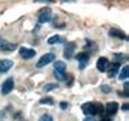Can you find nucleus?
<instances>
[{
	"label": "nucleus",
	"mask_w": 129,
	"mask_h": 121,
	"mask_svg": "<svg viewBox=\"0 0 129 121\" xmlns=\"http://www.w3.org/2000/svg\"><path fill=\"white\" fill-rule=\"evenodd\" d=\"M82 110L86 116H94V114H101L105 113V108L101 103H94V102H87L82 105Z\"/></svg>",
	"instance_id": "obj_1"
},
{
	"label": "nucleus",
	"mask_w": 129,
	"mask_h": 121,
	"mask_svg": "<svg viewBox=\"0 0 129 121\" xmlns=\"http://www.w3.org/2000/svg\"><path fill=\"white\" fill-rule=\"evenodd\" d=\"M65 70H67V65H65L64 61H56L54 63V76L58 80L65 79Z\"/></svg>",
	"instance_id": "obj_2"
},
{
	"label": "nucleus",
	"mask_w": 129,
	"mask_h": 121,
	"mask_svg": "<svg viewBox=\"0 0 129 121\" xmlns=\"http://www.w3.org/2000/svg\"><path fill=\"white\" fill-rule=\"evenodd\" d=\"M53 61H54V54H53V53H45L44 56H41V58L38 60V63H37V67H38V68L46 67L48 64L53 63Z\"/></svg>",
	"instance_id": "obj_3"
},
{
	"label": "nucleus",
	"mask_w": 129,
	"mask_h": 121,
	"mask_svg": "<svg viewBox=\"0 0 129 121\" xmlns=\"http://www.w3.org/2000/svg\"><path fill=\"white\" fill-rule=\"evenodd\" d=\"M52 19V10L50 8H42L38 12V22L40 23H46Z\"/></svg>",
	"instance_id": "obj_4"
},
{
	"label": "nucleus",
	"mask_w": 129,
	"mask_h": 121,
	"mask_svg": "<svg viewBox=\"0 0 129 121\" xmlns=\"http://www.w3.org/2000/svg\"><path fill=\"white\" fill-rule=\"evenodd\" d=\"M16 48H18V45H16V44L8 42V41H6L4 38L0 37V50H3V52H12V50H15Z\"/></svg>",
	"instance_id": "obj_5"
},
{
	"label": "nucleus",
	"mask_w": 129,
	"mask_h": 121,
	"mask_svg": "<svg viewBox=\"0 0 129 121\" xmlns=\"http://www.w3.org/2000/svg\"><path fill=\"white\" fill-rule=\"evenodd\" d=\"M12 90H14V79L12 78H8L2 84V94L3 95H7V94H10Z\"/></svg>",
	"instance_id": "obj_6"
},
{
	"label": "nucleus",
	"mask_w": 129,
	"mask_h": 121,
	"mask_svg": "<svg viewBox=\"0 0 129 121\" xmlns=\"http://www.w3.org/2000/svg\"><path fill=\"white\" fill-rule=\"evenodd\" d=\"M12 67H14V63L11 60H8V58H3V60H0V75L8 72Z\"/></svg>",
	"instance_id": "obj_7"
},
{
	"label": "nucleus",
	"mask_w": 129,
	"mask_h": 121,
	"mask_svg": "<svg viewBox=\"0 0 129 121\" xmlns=\"http://www.w3.org/2000/svg\"><path fill=\"white\" fill-rule=\"evenodd\" d=\"M117 110H118V103L117 102H109L106 106H105V113H106V116H114L117 113Z\"/></svg>",
	"instance_id": "obj_8"
},
{
	"label": "nucleus",
	"mask_w": 129,
	"mask_h": 121,
	"mask_svg": "<svg viewBox=\"0 0 129 121\" xmlns=\"http://www.w3.org/2000/svg\"><path fill=\"white\" fill-rule=\"evenodd\" d=\"M75 57H76V60L79 61V68L80 70H84V67H86L87 61H88L90 56L87 53H79V54H76Z\"/></svg>",
	"instance_id": "obj_9"
},
{
	"label": "nucleus",
	"mask_w": 129,
	"mask_h": 121,
	"mask_svg": "<svg viewBox=\"0 0 129 121\" xmlns=\"http://www.w3.org/2000/svg\"><path fill=\"white\" fill-rule=\"evenodd\" d=\"M109 67V60L106 57H99L98 61H96V70L101 71V72H105Z\"/></svg>",
	"instance_id": "obj_10"
},
{
	"label": "nucleus",
	"mask_w": 129,
	"mask_h": 121,
	"mask_svg": "<svg viewBox=\"0 0 129 121\" xmlns=\"http://www.w3.org/2000/svg\"><path fill=\"white\" fill-rule=\"evenodd\" d=\"M19 54L23 58H33L36 56V50L34 49H29V48H20L19 49Z\"/></svg>",
	"instance_id": "obj_11"
},
{
	"label": "nucleus",
	"mask_w": 129,
	"mask_h": 121,
	"mask_svg": "<svg viewBox=\"0 0 129 121\" xmlns=\"http://www.w3.org/2000/svg\"><path fill=\"white\" fill-rule=\"evenodd\" d=\"M75 44L74 42H68L67 45H65V49H64V57L67 58H71L72 56H74L75 53Z\"/></svg>",
	"instance_id": "obj_12"
},
{
	"label": "nucleus",
	"mask_w": 129,
	"mask_h": 121,
	"mask_svg": "<svg viewBox=\"0 0 129 121\" xmlns=\"http://www.w3.org/2000/svg\"><path fill=\"white\" fill-rule=\"evenodd\" d=\"M118 70H120V64H117V63H113L111 65H109L107 67V74H109V76L110 78H114L117 75V72H118Z\"/></svg>",
	"instance_id": "obj_13"
},
{
	"label": "nucleus",
	"mask_w": 129,
	"mask_h": 121,
	"mask_svg": "<svg viewBox=\"0 0 129 121\" xmlns=\"http://www.w3.org/2000/svg\"><path fill=\"white\" fill-rule=\"evenodd\" d=\"M109 34L111 37H117V38H121V40H126V34H125L124 32H121V30H117V29H110Z\"/></svg>",
	"instance_id": "obj_14"
},
{
	"label": "nucleus",
	"mask_w": 129,
	"mask_h": 121,
	"mask_svg": "<svg viewBox=\"0 0 129 121\" xmlns=\"http://www.w3.org/2000/svg\"><path fill=\"white\" fill-rule=\"evenodd\" d=\"M114 58V63H117V64H121V63H124V61H126L128 60V56L125 53H116L113 56Z\"/></svg>",
	"instance_id": "obj_15"
},
{
	"label": "nucleus",
	"mask_w": 129,
	"mask_h": 121,
	"mask_svg": "<svg viewBox=\"0 0 129 121\" xmlns=\"http://www.w3.org/2000/svg\"><path fill=\"white\" fill-rule=\"evenodd\" d=\"M118 78H120L121 80H126V79L129 78V67H128V65L122 67V70L120 71V75H118Z\"/></svg>",
	"instance_id": "obj_16"
},
{
	"label": "nucleus",
	"mask_w": 129,
	"mask_h": 121,
	"mask_svg": "<svg viewBox=\"0 0 129 121\" xmlns=\"http://www.w3.org/2000/svg\"><path fill=\"white\" fill-rule=\"evenodd\" d=\"M57 42H64V38L60 36H53V37H50L49 40H48V44L49 45H53V44H57Z\"/></svg>",
	"instance_id": "obj_17"
},
{
	"label": "nucleus",
	"mask_w": 129,
	"mask_h": 121,
	"mask_svg": "<svg viewBox=\"0 0 129 121\" xmlns=\"http://www.w3.org/2000/svg\"><path fill=\"white\" fill-rule=\"evenodd\" d=\"M53 88H58L56 83H48V84H45V87H44L45 91H50V90H53Z\"/></svg>",
	"instance_id": "obj_18"
},
{
	"label": "nucleus",
	"mask_w": 129,
	"mask_h": 121,
	"mask_svg": "<svg viewBox=\"0 0 129 121\" xmlns=\"http://www.w3.org/2000/svg\"><path fill=\"white\" fill-rule=\"evenodd\" d=\"M40 103H42V105H45V103H48V105H53V99H52L50 97H45V98H42L40 101Z\"/></svg>",
	"instance_id": "obj_19"
},
{
	"label": "nucleus",
	"mask_w": 129,
	"mask_h": 121,
	"mask_svg": "<svg viewBox=\"0 0 129 121\" xmlns=\"http://www.w3.org/2000/svg\"><path fill=\"white\" fill-rule=\"evenodd\" d=\"M38 121H53V118H52L50 114H44V116H41V118Z\"/></svg>",
	"instance_id": "obj_20"
},
{
	"label": "nucleus",
	"mask_w": 129,
	"mask_h": 121,
	"mask_svg": "<svg viewBox=\"0 0 129 121\" xmlns=\"http://www.w3.org/2000/svg\"><path fill=\"white\" fill-rule=\"evenodd\" d=\"M101 90H102L103 93H106V94H107V93H110V91H111V88H110L107 84H103V86H101Z\"/></svg>",
	"instance_id": "obj_21"
},
{
	"label": "nucleus",
	"mask_w": 129,
	"mask_h": 121,
	"mask_svg": "<svg viewBox=\"0 0 129 121\" xmlns=\"http://www.w3.org/2000/svg\"><path fill=\"white\" fill-rule=\"evenodd\" d=\"M128 87H129L128 82H125V84H124V91H125V97L128 95Z\"/></svg>",
	"instance_id": "obj_22"
},
{
	"label": "nucleus",
	"mask_w": 129,
	"mask_h": 121,
	"mask_svg": "<svg viewBox=\"0 0 129 121\" xmlns=\"http://www.w3.org/2000/svg\"><path fill=\"white\" fill-rule=\"evenodd\" d=\"M37 3H53V0H36Z\"/></svg>",
	"instance_id": "obj_23"
},
{
	"label": "nucleus",
	"mask_w": 129,
	"mask_h": 121,
	"mask_svg": "<svg viewBox=\"0 0 129 121\" xmlns=\"http://www.w3.org/2000/svg\"><path fill=\"white\" fill-rule=\"evenodd\" d=\"M83 121H95V120H94V118H92L91 116H88V117H86V118L83 120Z\"/></svg>",
	"instance_id": "obj_24"
},
{
	"label": "nucleus",
	"mask_w": 129,
	"mask_h": 121,
	"mask_svg": "<svg viewBox=\"0 0 129 121\" xmlns=\"http://www.w3.org/2000/svg\"><path fill=\"white\" fill-rule=\"evenodd\" d=\"M60 106H61L62 109H65V108H67L68 105H67V103H65V102H61V103H60Z\"/></svg>",
	"instance_id": "obj_25"
},
{
	"label": "nucleus",
	"mask_w": 129,
	"mask_h": 121,
	"mask_svg": "<svg viewBox=\"0 0 129 121\" xmlns=\"http://www.w3.org/2000/svg\"><path fill=\"white\" fill-rule=\"evenodd\" d=\"M122 109H124V110H128V103H124V105H122Z\"/></svg>",
	"instance_id": "obj_26"
}]
</instances>
